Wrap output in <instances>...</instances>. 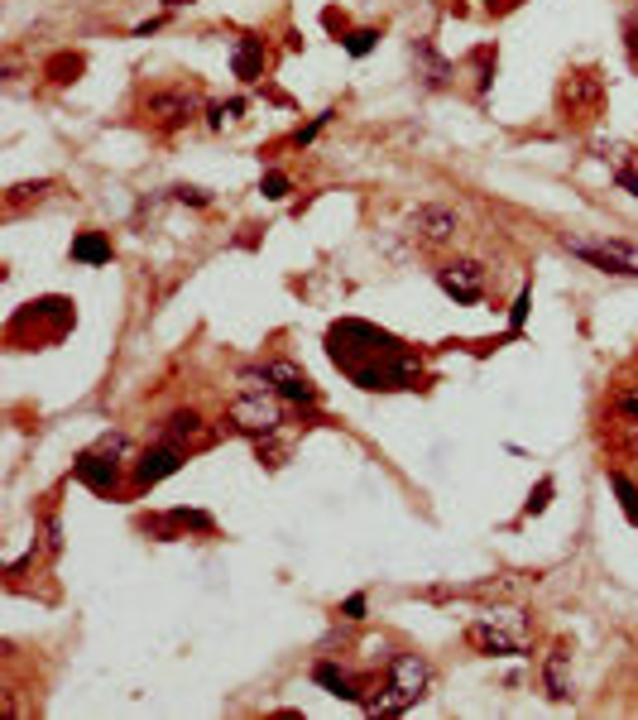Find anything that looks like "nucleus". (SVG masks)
Here are the masks:
<instances>
[{
  "instance_id": "f257e3e1",
  "label": "nucleus",
  "mask_w": 638,
  "mask_h": 720,
  "mask_svg": "<svg viewBox=\"0 0 638 720\" xmlns=\"http://www.w3.org/2000/svg\"><path fill=\"white\" fill-rule=\"evenodd\" d=\"M327 356L336 360L341 375H351V384L370 389V394H394V389H418L422 380V365L418 356L384 327L370 322H336L327 332Z\"/></svg>"
},
{
  "instance_id": "f03ea898",
  "label": "nucleus",
  "mask_w": 638,
  "mask_h": 720,
  "mask_svg": "<svg viewBox=\"0 0 638 720\" xmlns=\"http://www.w3.org/2000/svg\"><path fill=\"white\" fill-rule=\"evenodd\" d=\"M600 101H605V82H600L595 67H576V73H566L562 77V87H557V111H562V121L566 125H590L600 115Z\"/></svg>"
},
{
  "instance_id": "7ed1b4c3",
  "label": "nucleus",
  "mask_w": 638,
  "mask_h": 720,
  "mask_svg": "<svg viewBox=\"0 0 638 720\" xmlns=\"http://www.w3.org/2000/svg\"><path fill=\"white\" fill-rule=\"evenodd\" d=\"M226 423L245 438H269V432L283 423V413L274 404V389H240L226 408Z\"/></svg>"
},
{
  "instance_id": "20e7f679",
  "label": "nucleus",
  "mask_w": 638,
  "mask_h": 720,
  "mask_svg": "<svg viewBox=\"0 0 638 720\" xmlns=\"http://www.w3.org/2000/svg\"><path fill=\"white\" fill-rule=\"evenodd\" d=\"M197 111H202L197 87H154L145 97V121L154 130H163V135H173V130H183L187 121H197Z\"/></svg>"
},
{
  "instance_id": "39448f33",
  "label": "nucleus",
  "mask_w": 638,
  "mask_h": 720,
  "mask_svg": "<svg viewBox=\"0 0 638 720\" xmlns=\"http://www.w3.org/2000/svg\"><path fill=\"white\" fill-rule=\"evenodd\" d=\"M562 245L576 259H586L590 269H600V274H629V279H638V245H629V241H614V235H605V241H581V235H566Z\"/></svg>"
},
{
  "instance_id": "423d86ee",
  "label": "nucleus",
  "mask_w": 638,
  "mask_h": 720,
  "mask_svg": "<svg viewBox=\"0 0 638 720\" xmlns=\"http://www.w3.org/2000/svg\"><path fill=\"white\" fill-rule=\"evenodd\" d=\"M115 456H125V438L121 432H106L97 447H87V452L77 456V480H87L97 495H111L121 486V466H115Z\"/></svg>"
},
{
  "instance_id": "0eeeda50",
  "label": "nucleus",
  "mask_w": 638,
  "mask_h": 720,
  "mask_svg": "<svg viewBox=\"0 0 638 720\" xmlns=\"http://www.w3.org/2000/svg\"><path fill=\"white\" fill-rule=\"evenodd\" d=\"M408 235L418 245H428V250H437V245H452L456 235H461V217L452 207H437V202H428V207H418L408 217Z\"/></svg>"
},
{
  "instance_id": "6e6552de",
  "label": "nucleus",
  "mask_w": 638,
  "mask_h": 720,
  "mask_svg": "<svg viewBox=\"0 0 638 720\" xmlns=\"http://www.w3.org/2000/svg\"><path fill=\"white\" fill-rule=\"evenodd\" d=\"M437 283H442V293L446 298H456V303H480L485 298V265L480 259H456V265H442L437 269Z\"/></svg>"
},
{
  "instance_id": "1a4fd4ad",
  "label": "nucleus",
  "mask_w": 638,
  "mask_h": 720,
  "mask_svg": "<svg viewBox=\"0 0 638 720\" xmlns=\"http://www.w3.org/2000/svg\"><path fill=\"white\" fill-rule=\"evenodd\" d=\"M466 639H470V648H480V653H490V658H528L524 634L504 629V624H494V620H476L466 629Z\"/></svg>"
},
{
  "instance_id": "9d476101",
  "label": "nucleus",
  "mask_w": 638,
  "mask_h": 720,
  "mask_svg": "<svg viewBox=\"0 0 638 720\" xmlns=\"http://www.w3.org/2000/svg\"><path fill=\"white\" fill-rule=\"evenodd\" d=\"M183 462H187V447H178V442L163 438L159 447H149V452L135 462V486H139V490L159 486V480H163V476H173V471H178Z\"/></svg>"
},
{
  "instance_id": "9b49d317",
  "label": "nucleus",
  "mask_w": 638,
  "mask_h": 720,
  "mask_svg": "<svg viewBox=\"0 0 638 720\" xmlns=\"http://www.w3.org/2000/svg\"><path fill=\"white\" fill-rule=\"evenodd\" d=\"M269 370V380H274V394L279 399H288V404H317V384H312V375L303 370V365H293V360H269L264 365Z\"/></svg>"
},
{
  "instance_id": "f8f14e48",
  "label": "nucleus",
  "mask_w": 638,
  "mask_h": 720,
  "mask_svg": "<svg viewBox=\"0 0 638 720\" xmlns=\"http://www.w3.org/2000/svg\"><path fill=\"white\" fill-rule=\"evenodd\" d=\"M428 682H432V668L422 653H394L389 658V687L404 692L408 701H418V696L428 692Z\"/></svg>"
},
{
  "instance_id": "ddd939ff",
  "label": "nucleus",
  "mask_w": 638,
  "mask_h": 720,
  "mask_svg": "<svg viewBox=\"0 0 638 720\" xmlns=\"http://www.w3.org/2000/svg\"><path fill=\"white\" fill-rule=\"evenodd\" d=\"M145 534H159V538H178V534H211L217 528V518H211L207 510H169L159 518H145Z\"/></svg>"
},
{
  "instance_id": "4468645a",
  "label": "nucleus",
  "mask_w": 638,
  "mask_h": 720,
  "mask_svg": "<svg viewBox=\"0 0 638 720\" xmlns=\"http://www.w3.org/2000/svg\"><path fill=\"white\" fill-rule=\"evenodd\" d=\"M312 677H317V687H327V692L336 696V701H365L360 677H351L346 668H336V663H317V668H312Z\"/></svg>"
},
{
  "instance_id": "2eb2a0df",
  "label": "nucleus",
  "mask_w": 638,
  "mask_h": 720,
  "mask_svg": "<svg viewBox=\"0 0 638 720\" xmlns=\"http://www.w3.org/2000/svg\"><path fill=\"white\" fill-rule=\"evenodd\" d=\"M163 438H169V442H178V447H187V442H202V438H207V423H202V413H197V408H178V413H169V423H163Z\"/></svg>"
},
{
  "instance_id": "dca6fc26",
  "label": "nucleus",
  "mask_w": 638,
  "mask_h": 720,
  "mask_svg": "<svg viewBox=\"0 0 638 720\" xmlns=\"http://www.w3.org/2000/svg\"><path fill=\"white\" fill-rule=\"evenodd\" d=\"M264 39H250V34H245L240 44H235V77L240 82H255L259 73H264Z\"/></svg>"
},
{
  "instance_id": "f3484780",
  "label": "nucleus",
  "mask_w": 638,
  "mask_h": 720,
  "mask_svg": "<svg viewBox=\"0 0 638 720\" xmlns=\"http://www.w3.org/2000/svg\"><path fill=\"white\" fill-rule=\"evenodd\" d=\"M566 658H571V653H566V644H557L547 653V668H542V682H547L552 701H566V696H571V687H566Z\"/></svg>"
},
{
  "instance_id": "a211bd4d",
  "label": "nucleus",
  "mask_w": 638,
  "mask_h": 720,
  "mask_svg": "<svg viewBox=\"0 0 638 720\" xmlns=\"http://www.w3.org/2000/svg\"><path fill=\"white\" fill-rule=\"evenodd\" d=\"M73 259L77 265H111V241L101 231H82L73 241Z\"/></svg>"
},
{
  "instance_id": "6ab92c4d",
  "label": "nucleus",
  "mask_w": 638,
  "mask_h": 720,
  "mask_svg": "<svg viewBox=\"0 0 638 720\" xmlns=\"http://www.w3.org/2000/svg\"><path fill=\"white\" fill-rule=\"evenodd\" d=\"M360 706H365V711H370V716H398V711H404V706H413V701H408V696H404V692H394V687H384L380 696H365V701H360Z\"/></svg>"
},
{
  "instance_id": "aec40b11",
  "label": "nucleus",
  "mask_w": 638,
  "mask_h": 720,
  "mask_svg": "<svg viewBox=\"0 0 638 720\" xmlns=\"http://www.w3.org/2000/svg\"><path fill=\"white\" fill-rule=\"evenodd\" d=\"M610 486H614V495H619V504H624V514H629V524H638V486L624 471H614L610 476Z\"/></svg>"
},
{
  "instance_id": "412c9836",
  "label": "nucleus",
  "mask_w": 638,
  "mask_h": 720,
  "mask_svg": "<svg viewBox=\"0 0 638 720\" xmlns=\"http://www.w3.org/2000/svg\"><path fill=\"white\" fill-rule=\"evenodd\" d=\"M374 44H380V29H351L346 39H341V49H346L351 58H365Z\"/></svg>"
},
{
  "instance_id": "4be33fe9",
  "label": "nucleus",
  "mask_w": 638,
  "mask_h": 720,
  "mask_svg": "<svg viewBox=\"0 0 638 720\" xmlns=\"http://www.w3.org/2000/svg\"><path fill=\"white\" fill-rule=\"evenodd\" d=\"M77 73H82V58H77V53H58L53 63H49V77H53V82H73Z\"/></svg>"
},
{
  "instance_id": "5701e85b",
  "label": "nucleus",
  "mask_w": 638,
  "mask_h": 720,
  "mask_svg": "<svg viewBox=\"0 0 638 720\" xmlns=\"http://www.w3.org/2000/svg\"><path fill=\"white\" fill-rule=\"evenodd\" d=\"M259 193H264L269 197V202H283V197H288L293 193V183H288V173H264V183H259Z\"/></svg>"
},
{
  "instance_id": "b1692460",
  "label": "nucleus",
  "mask_w": 638,
  "mask_h": 720,
  "mask_svg": "<svg viewBox=\"0 0 638 720\" xmlns=\"http://www.w3.org/2000/svg\"><path fill=\"white\" fill-rule=\"evenodd\" d=\"M327 121H332V111H322V115H312L307 125H298V130H293V145H298V149H303V145H312V139L327 130Z\"/></svg>"
},
{
  "instance_id": "393cba45",
  "label": "nucleus",
  "mask_w": 638,
  "mask_h": 720,
  "mask_svg": "<svg viewBox=\"0 0 638 720\" xmlns=\"http://www.w3.org/2000/svg\"><path fill=\"white\" fill-rule=\"evenodd\" d=\"M240 111H245V101H226V106H211V111H207V125H211V130H221L226 121H235V115H240Z\"/></svg>"
},
{
  "instance_id": "a878e982",
  "label": "nucleus",
  "mask_w": 638,
  "mask_h": 720,
  "mask_svg": "<svg viewBox=\"0 0 638 720\" xmlns=\"http://www.w3.org/2000/svg\"><path fill=\"white\" fill-rule=\"evenodd\" d=\"M552 490H557V486H552V480H538V490H533V495H528V504H524V514H528V518H533V514H542V510H547V500H552Z\"/></svg>"
},
{
  "instance_id": "bb28decb",
  "label": "nucleus",
  "mask_w": 638,
  "mask_h": 720,
  "mask_svg": "<svg viewBox=\"0 0 638 720\" xmlns=\"http://www.w3.org/2000/svg\"><path fill=\"white\" fill-rule=\"evenodd\" d=\"M614 408H619L624 418H634V423H638V384H624L619 394H614Z\"/></svg>"
},
{
  "instance_id": "cd10ccee",
  "label": "nucleus",
  "mask_w": 638,
  "mask_h": 720,
  "mask_svg": "<svg viewBox=\"0 0 638 720\" xmlns=\"http://www.w3.org/2000/svg\"><path fill=\"white\" fill-rule=\"evenodd\" d=\"M528 298H533V293H518V298H514V313H509V332L518 336V332H524V322H528Z\"/></svg>"
},
{
  "instance_id": "c85d7f7f",
  "label": "nucleus",
  "mask_w": 638,
  "mask_h": 720,
  "mask_svg": "<svg viewBox=\"0 0 638 720\" xmlns=\"http://www.w3.org/2000/svg\"><path fill=\"white\" fill-rule=\"evenodd\" d=\"M173 197H178V202H187V207H207L211 202V193H207V187H173Z\"/></svg>"
},
{
  "instance_id": "c756f323",
  "label": "nucleus",
  "mask_w": 638,
  "mask_h": 720,
  "mask_svg": "<svg viewBox=\"0 0 638 720\" xmlns=\"http://www.w3.org/2000/svg\"><path fill=\"white\" fill-rule=\"evenodd\" d=\"M624 53H629V63H638V10L624 20Z\"/></svg>"
},
{
  "instance_id": "7c9ffc66",
  "label": "nucleus",
  "mask_w": 638,
  "mask_h": 720,
  "mask_svg": "<svg viewBox=\"0 0 638 720\" xmlns=\"http://www.w3.org/2000/svg\"><path fill=\"white\" fill-rule=\"evenodd\" d=\"M365 610H370V600H365L360 591H356V596H346V600H341V615H346V620H365Z\"/></svg>"
},
{
  "instance_id": "2f4dec72",
  "label": "nucleus",
  "mask_w": 638,
  "mask_h": 720,
  "mask_svg": "<svg viewBox=\"0 0 638 720\" xmlns=\"http://www.w3.org/2000/svg\"><path fill=\"white\" fill-rule=\"evenodd\" d=\"M614 183H619L624 193H634V197H638V173H634V169H619V173H614Z\"/></svg>"
},
{
  "instance_id": "473e14b6",
  "label": "nucleus",
  "mask_w": 638,
  "mask_h": 720,
  "mask_svg": "<svg viewBox=\"0 0 638 720\" xmlns=\"http://www.w3.org/2000/svg\"><path fill=\"white\" fill-rule=\"evenodd\" d=\"M63 548V528H58V518H49V552Z\"/></svg>"
},
{
  "instance_id": "72a5a7b5",
  "label": "nucleus",
  "mask_w": 638,
  "mask_h": 720,
  "mask_svg": "<svg viewBox=\"0 0 638 720\" xmlns=\"http://www.w3.org/2000/svg\"><path fill=\"white\" fill-rule=\"evenodd\" d=\"M163 5H169V10H173V5H193V0H163Z\"/></svg>"
}]
</instances>
